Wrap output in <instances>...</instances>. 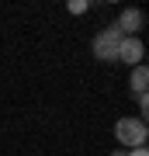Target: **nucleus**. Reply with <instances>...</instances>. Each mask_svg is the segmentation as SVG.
<instances>
[{"label":"nucleus","instance_id":"nucleus-2","mask_svg":"<svg viewBox=\"0 0 149 156\" xmlns=\"http://www.w3.org/2000/svg\"><path fill=\"white\" fill-rule=\"evenodd\" d=\"M125 35L115 28V24H108V28H101L94 35V56L101 62H118V45H122Z\"/></svg>","mask_w":149,"mask_h":156},{"label":"nucleus","instance_id":"nucleus-8","mask_svg":"<svg viewBox=\"0 0 149 156\" xmlns=\"http://www.w3.org/2000/svg\"><path fill=\"white\" fill-rule=\"evenodd\" d=\"M125 156H149V149H146V146H139V149H128Z\"/></svg>","mask_w":149,"mask_h":156},{"label":"nucleus","instance_id":"nucleus-6","mask_svg":"<svg viewBox=\"0 0 149 156\" xmlns=\"http://www.w3.org/2000/svg\"><path fill=\"white\" fill-rule=\"evenodd\" d=\"M66 11H69L73 17H80V14H87V11H90V0H69Z\"/></svg>","mask_w":149,"mask_h":156},{"label":"nucleus","instance_id":"nucleus-7","mask_svg":"<svg viewBox=\"0 0 149 156\" xmlns=\"http://www.w3.org/2000/svg\"><path fill=\"white\" fill-rule=\"evenodd\" d=\"M135 104H139V111H142L139 118H146V111H149V90L146 94H135Z\"/></svg>","mask_w":149,"mask_h":156},{"label":"nucleus","instance_id":"nucleus-9","mask_svg":"<svg viewBox=\"0 0 149 156\" xmlns=\"http://www.w3.org/2000/svg\"><path fill=\"white\" fill-rule=\"evenodd\" d=\"M111 156H125V149H115V153H111Z\"/></svg>","mask_w":149,"mask_h":156},{"label":"nucleus","instance_id":"nucleus-1","mask_svg":"<svg viewBox=\"0 0 149 156\" xmlns=\"http://www.w3.org/2000/svg\"><path fill=\"white\" fill-rule=\"evenodd\" d=\"M115 139H118V146H122L125 153H128V149H139V146H146V139H149L146 118H139V115L118 118V122H115Z\"/></svg>","mask_w":149,"mask_h":156},{"label":"nucleus","instance_id":"nucleus-4","mask_svg":"<svg viewBox=\"0 0 149 156\" xmlns=\"http://www.w3.org/2000/svg\"><path fill=\"white\" fill-rule=\"evenodd\" d=\"M118 62H125V66H142L146 62L142 38H122V45H118Z\"/></svg>","mask_w":149,"mask_h":156},{"label":"nucleus","instance_id":"nucleus-3","mask_svg":"<svg viewBox=\"0 0 149 156\" xmlns=\"http://www.w3.org/2000/svg\"><path fill=\"white\" fill-rule=\"evenodd\" d=\"M142 24H146V14L139 11V7H125V11L118 14L115 28L122 31L125 38H139V31H142Z\"/></svg>","mask_w":149,"mask_h":156},{"label":"nucleus","instance_id":"nucleus-5","mask_svg":"<svg viewBox=\"0 0 149 156\" xmlns=\"http://www.w3.org/2000/svg\"><path fill=\"white\" fill-rule=\"evenodd\" d=\"M128 87H132V94H146V87H149L146 62H142V66H132V73H128Z\"/></svg>","mask_w":149,"mask_h":156}]
</instances>
